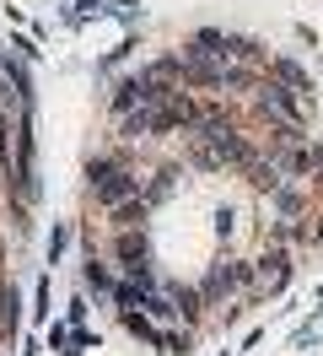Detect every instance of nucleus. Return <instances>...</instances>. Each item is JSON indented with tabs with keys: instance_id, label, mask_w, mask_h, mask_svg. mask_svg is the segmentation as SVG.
Returning <instances> with one entry per match:
<instances>
[{
	"instance_id": "nucleus-1",
	"label": "nucleus",
	"mask_w": 323,
	"mask_h": 356,
	"mask_svg": "<svg viewBox=\"0 0 323 356\" xmlns=\"http://www.w3.org/2000/svg\"><path fill=\"white\" fill-rule=\"evenodd\" d=\"M92 195L103 205H129L140 195V178L124 173V168H113V162H92Z\"/></svg>"
},
{
	"instance_id": "nucleus-5",
	"label": "nucleus",
	"mask_w": 323,
	"mask_h": 356,
	"mask_svg": "<svg viewBox=\"0 0 323 356\" xmlns=\"http://www.w3.org/2000/svg\"><path fill=\"white\" fill-rule=\"evenodd\" d=\"M0 65H6V60H0Z\"/></svg>"
},
{
	"instance_id": "nucleus-2",
	"label": "nucleus",
	"mask_w": 323,
	"mask_h": 356,
	"mask_svg": "<svg viewBox=\"0 0 323 356\" xmlns=\"http://www.w3.org/2000/svg\"><path fill=\"white\" fill-rule=\"evenodd\" d=\"M242 281H248V265H221V270L210 275V286H205V291H210V297H221V291H237Z\"/></svg>"
},
{
	"instance_id": "nucleus-3",
	"label": "nucleus",
	"mask_w": 323,
	"mask_h": 356,
	"mask_svg": "<svg viewBox=\"0 0 323 356\" xmlns=\"http://www.w3.org/2000/svg\"><path fill=\"white\" fill-rule=\"evenodd\" d=\"M119 254H124L129 270H146V265H140V259H146V238H135V232H129L124 243H119Z\"/></svg>"
},
{
	"instance_id": "nucleus-4",
	"label": "nucleus",
	"mask_w": 323,
	"mask_h": 356,
	"mask_svg": "<svg viewBox=\"0 0 323 356\" xmlns=\"http://www.w3.org/2000/svg\"><path fill=\"white\" fill-rule=\"evenodd\" d=\"M275 70H280V76H285V81H291V87H307V76H301V70H297V65H291V60H280V65H275Z\"/></svg>"
}]
</instances>
